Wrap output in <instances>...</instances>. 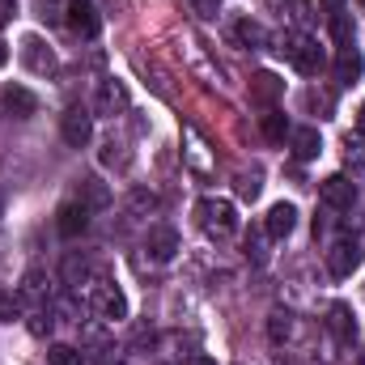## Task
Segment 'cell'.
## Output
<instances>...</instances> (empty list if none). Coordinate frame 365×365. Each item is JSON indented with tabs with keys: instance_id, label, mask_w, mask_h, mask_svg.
Segmentation results:
<instances>
[{
	"instance_id": "6da1fadb",
	"label": "cell",
	"mask_w": 365,
	"mask_h": 365,
	"mask_svg": "<svg viewBox=\"0 0 365 365\" xmlns=\"http://www.w3.org/2000/svg\"><path fill=\"white\" fill-rule=\"evenodd\" d=\"M302 77H314L323 64H327V56H323V47H319V38H310L306 30H293V34H284L280 38V47H276Z\"/></svg>"
},
{
	"instance_id": "7a4b0ae2",
	"label": "cell",
	"mask_w": 365,
	"mask_h": 365,
	"mask_svg": "<svg viewBox=\"0 0 365 365\" xmlns=\"http://www.w3.org/2000/svg\"><path fill=\"white\" fill-rule=\"evenodd\" d=\"M90 310L102 323H123V319H128V297H123V289H119L110 276L90 280Z\"/></svg>"
},
{
	"instance_id": "3957f363",
	"label": "cell",
	"mask_w": 365,
	"mask_h": 365,
	"mask_svg": "<svg viewBox=\"0 0 365 365\" xmlns=\"http://www.w3.org/2000/svg\"><path fill=\"white\" fill-rule=\"evenodd\" d=\"M195 217H200L204 234H212V238H230V234H238V208H234L230 200H221V195L200 200Z\"/></svg>"
},
{
	"instance_id": "277c9868",
	"label": "cell",
	"mask_w": 365,
	"mask_h": 365,
	"mask_svg": "<svg viewBox=\"0 0 365 365\" xmlns=\"http://www.w3.org/2000/svg\"><path fill=\"white\" fill-rule=\"evenodd\" d=\"M17 56H21V64H26L30 73H38V77H47V73L60 68V60H56V51L43 43V34H26L21 47H17Z\"/></svg>"
},
{
	"instance_id": "5b68a950",
	"label": "cell",
	"mask_w": 365,
	"mask_h": 365,
	"mask_svg": "<svg viewBox=\"0 0 365 365\" xmlns=\"http://www.w3.org/2000/svg\"><path fill=\"white\" fill-rule=\"evenodd\" d=\"M361 242L357 238H340V242H331L327 247V272L336 276V280H344V276H353L361 268Z\"/></svg>"
},
{
	"instance_id": "8992f818",
	"label": "cell",
	"mask_w": 365,
	"mask_h": 365,
	"mask_svg": "<svg viewBox=\"0 0 365 365\" xmlns=\"http://www.w3.org/2000/svg\"><path fill=\"white\" fill-rule=\"evenodd\" d=\"M60 132H64V145L68 149H86L93 140V115L86 106H68L64 119H60Z\"/></svg>"
},
{
	"instance_id": "52a82bcc",
	"label": "cell",
	"mask_w": 365,
	"mask_h": 365,
	"mask_svg": "<svg viewBox=\"0 0 365 365\" xmlns=\"http://www.w3.org/2000/svg\"><path fill=\"white\" fill-rule=\"evenodd\" d=\"M145 251H149L153 264H170V259L179 255V230H175V225H149Z\"/></svg>"
},
{
	"instance_id": "ba28073f",
	"label": "cell",
	"mask_w": 365,
	"mask_h": 365,
	"mask_svg": "<svg viewBox=\"0 0 365 365\" xmlns=\"http://www.w3.org/2000/svg\"><path fill=\"white\" fill-rule=\"evenodd\" d=\"M319 200H323L331 212H344V208H353V204H357V187L344 179V175H331V179L319 182Z\"/></svg>"
},
{
	"instance_id": "9c48e42d",
	"label": "cell",
	"mask_w": 365,
	"mask_h": 365,
	"mask_svg": "<svg viewBox=\"0 0 365 365\" xmlns=\"http://www.w3.org/2000/svg\"><path fill=\"white\" fill-rule=\"evenodd\" d=\"M56 230H60L64 238L86 234V230H90V208H86L81 200H64V204H60V212H56Z\"/></svg>"
},
{
	"instance_id": "30bf717a",
	"label": "cell",
	"mask_w": 365,
	"mask_h": 365,
	"mask_svg": "<svg viewBox=\"0 0 365 365\" xmlns=\"http://www.w3.org/2000/svg\"><path fill=\"white\" fill-rule=\"evenodd\" d=\"M68 26H73V34H81V38H98L102 17H98L93 0H68Z\"/></svg>"
},
{
	"instance_id": "8fae6325",
	"label": "cell",
	"mask_w": 365,
	"mask_h": 365,
	"mask_svg": "<svg viewBox=\"0 0 365 365\" xmlns=\"http://www.w3.org/2000/svg\"><path fill=\"white\" fill-rule=\"evenodd\" d=\"M264 230H268V238H289L293 230H297V208L289 204V200H280V204H272L268 208V221H264Z\"/></svg>"
},
{
	"instance_id": "7c38bea8",
	"label": "cell",
	"mask_w": 365,
	"mask_h": 365,
	"mask_svg": "<svg viewBox=\"0 0 365 365\" xmlns=\"http://www.w3.org/2000/svg\"><path fill=\"white\" fill-rule=\"evenodd\" d=\"M361 73H365V60H361V51H357V43L340 47V51H336V81H340V86H357Z\"/></svg>"
},
{
	"instance_id": "4fadbf2b",
	"label": "cell",
	"mask_w": 365,
	"mask_h": 365,
	"mask_svg": "<svg viewBox=\"0 0 365 365\" xmlns=\"http://www.w3.org/2000/svg\"><path fill=\"white\" fill-rule=\"evenodd\" d=\"M0 102H4V110H9L13 119H30V115L38 110V98L26 90V86H4Z\"/></svg>"
},
{
	"instance_id": "5bb4252c",
	"label": "cell",
	"mask_w": 365,
	"mask_h": 365,
	"mask_svg": "<svg viewBox=\"0 0 365 365\" xmlns=\"http://www.w3.org/2000/svg\"><path fill=\"white\" fill-rule=\"evenodd\" d=\"M251 98H255L259 106H276V102L284 98V81H280L276 73L264 68V73H255V77H251Z\"/></svg>"
},
{
	"instance_id": "9a60e30c",
	"label": "cell",
	"mask_w": 365,
	"mask_h": 365,
	"mask_svg": "<svg viewBox=\"0 0 365 365\" xmlns=\"http://www.w3.org/2000/svg\"><path fill=\"white\" fill-rule=\"evenodd\" d=\"M289 145H293V158H297V162H310V158L323 153L319 128H293V132H289Z\"/></svg>"
},
{
	"instance_id": "2e32d148",
	"label": "cell",
	"mask_w": 365,
	"mask_h": 365,
	"mask_svg": "<svg viewBox=\"0 0 365 365\" xmlns=\"http://www.w3.org/2000/svg\"><path fill=\"white\" fill-rule=\"evenodd\" d=\"M327 327H331V336H336L340 344H353V340H357V319H353V310H349L344 302H336V306L327 310Z\"/></svg>"
},
{
	"instance_id": "e0dca14e",
	"label": "cell",
	"mask_w": 365,
	"mask_h": 365,
	"mask_svg": "<svg viewBox=\"0 0 365 365\" xmlns=\"http://www.w3.org/2000/svg\"><path fill=\"white\" fill-rule=\"evenodd\" d=\"M119 110H128V86L123 81H102V90H98V115H119Z\"/></svg>"
},
{
	"instance_id": "ac0fdd59",
	"label": "cell",
	"mask_w": 365,
	"mask_h": 365,
	"mask_svg": "<svg viewBox=\"0 0 365 365\" xmlns=\"http://www.w3.org/2000/svg\"><path fill=\"white\" fill-rule=\"evenodd\" d=\"M77 200L90 208V212H98V208H110V187L102 179H93V175H86V179L77 182Z\"/></svg>"
},
{
	"instance_id": "d6986e66",
	"label": "cell",
	"mask_w": 365,
	"mask_h": 365,
	"mask_svg": "<svg viewBox=\"0 0 365 365\" xmlns=\"http://www.w3.org/2000/svg\"><path fill=\"white\" fill-rule=\"evenodd\" d=\"M17 297H21V306H38V302H47V276H43V268H30V272H26L21 289H17Z\"/></svg>"
},
{
	"instance_id": "ffe728a7",
	"label": "cell",
	"mask_w": 365,
	"mask_h": 365,
	"mask_svg": "<svg viewBox=\"0 0 365 365\" xmlns=\"http://www.w3.org/2000/svg\"><path fill=\"white\" fill-rule=\"evenodd\" d=\"M259 132H264V140H272V145H280V140H284V136H289L293 128H289V119H284V115H280L276 106H268V110L259 115Z\"/></svg>"
},
{
	"instance_id": "44dd1931",
	"label": "cell",
	"mask_w": 365,
	"mask_h": 365,
	"mask_svg": "<svg viewBox=\"0 0 365 365\" xmlns=\"http://www.w3.org/2000/svg\"><path fill=\"white\" fill-rule=\"evenodd\" d=\"M102 166H115V170H128V166H132V153H128V145L110 136V140L102 145Z\"/></svg>"
},
{
	"instance_id": "7402d4cb",
	"label": "cell",
	"mask_w": 365,
	"mask_h": 365,
	"mask_svg": "<svg viewBox=\"0 0 365 365\" xmlns=\"http://www.w3.org/2000/svg\"><path fill=\"white\" fill-rule=\"evenodd\" d=\"M234 182H238V195H242V200H255V195L264 191V170H259V166H251V170H242Z\"/></svg>"
},
{
	"instance_id": "603a6c76",
	"label": "cell",
	"mask_w": 365,
	"mask_h": 365,
	"mask_svg": "<svg viewBox=\"0 0 365 365\" xmlns=\"http://www.w3.org/2000/svg\"><path fill=\"white\" fill-rule=\"evenodd\" d=\"M47 365H86V353L73 344H51L47 349Z\"/></svg>"
},
{
	"instance_id": "cb8c5ba5",
	"label": "cell",
	"mask_w": 365,
	"mask_h": 365,
	"mask_svg": "<svg viewBox=\"0 0 365 365\" xmlns=\"http://www.w3.org/2000/svg\"><path fill=\"white\" fill-rule=\"evenodd\" d=\"M238 43H247V47H264V43H268V30H264L259 21H251V17H242V21H238Z\"/></svg>"
},
{
	"instance_id": "d4e9b609",
	"label": "cell",
	"mask_w": 365,
	"mask_h": 365,
	"mask_svg": "<svg viewBox=\"0 0 365 365\" xmlns=\"http://www.w3.org/2000/svg\"><path fill=\"white\" fill-rule=\"evenodd\" d=\"M128 212H132V217H145V212H158V195H153V191H140V187H136V191L128 195Z\"/></svg>"
},
{
	"instance_id": "484cf974",
	"label": "cell",
	"mask_w": 365,
	"mask_h": 365,
	"mask_svg": "<svg viewBox=\"0 0 365 365\" xmlns=\"http://www.w3.org/2000/svg\"><path fill=\"white\" fill-rule=\"evenodd\" d=\"M268 336H272L276 344L293 336V314H289V310H272V319H268Z\"/></svg>"
},
{
	"instance_id": "4316f807",
	"label": "cell",
	"mask_w": 365,
	"mask_h": 365,
	"mask_svg": "<svg viewBox=\"0 0 365 365\" xmlns=\"http://www.w3.org/2000/svg\"><path fill=\"white\" fill-rule=\"evenodd\" d=\"M331 34H336V47H349L353 43V26H349V13H331Z\"/></svg>"
},
{
	"instance_id": "83f0119b",
	"label": "cell",
	"mask_w": 365,
	"mask_h": 365,
	"mask_svg": "<svg viewBox=\"0 0 365 365\" xmlns=\"http://www.w3.org/2000/svg\"><path fill=\"white\" fill-rule=\"evenodd\" d=\"M64 276H68V289H81V280H90V264H86V259H77V255H68Z\"/></svg>"
},
{
	"instance_id": "f1b7e54d",
	"label": "cell",
	"mask_w": 365,
	"mask_h": 365,
	"mask_svg": "<svg viewBox=\"0 0 365 365\" xmlns=\"http://www.w3.org/2000/svg\"><path fill=\"white\" fill-rule=\"evenodd\" d=\"M268 234V230H264ZM264 234L255 230V234H247V259L251 264H268V251H264Z\"/></svg>"
},
{
	"instance_id": "f546056e",
	"label": "cell",
	"mask_w": 365,
	"mask_h": 365,
	"mask_svg": "<svg viewBox=\"0 0 365 365\" xmlns=\"http://www.w3.org/2000/svg\"><path fill=\"white\" fill-rule=\"evenodd\" d=\"M51 323H56V319H51V310H43V306H38V310H30V331H34V336H47V331H51Z\"/></svg>"
},
{
	"instance_id": "4dcf8cb0",
	"label": "cell",
	"mask_w": 365,
	"mask_h": 365,
	"mask_svg": "<svg viewBox=\"0 0 365 365\" xmlns=\"http://www.w3.org/2000/svg\"><path fill=\"white\" fill-rule=\"evenodd\" d=\"M9 17H13V0H0V26H9Z\"/></svg>"
},
{
	"instance_id": "1f68e13d",
	"label": "cell",
	"mask_w": 365,
	"mask_h": 365,
	"mask_svg": "<svg viewBox=\"0 0 365 365\" xmlns=\"http://www.w3.org/2000/svg\"><path fill=\"white\" fill-rule=\"evenodd\" d=\"M319 4H323V9H327V13H340V9H344V4H349V0H319Z\"/></svg>"
},
{
	"instance_id": "d6a6232c",
	"label": "cell",
	"mask_w": 365,
	"mask_h": 365,
	"mask_svg": "<svg viewBox=\"0 0 365 365\" xmlns=\"http://www.w3.org/2000/svg\"><path fill=\"white\" fill-rule=\"evenodd\" d=\"M187 365H217V361H212V357H204V353H195V357H191Z\"/></svg>"
},
{
	"instance_id": "836d02e7",
	"label": "cell",
	"mask_w": 365,
	"mask_h": 365,
	"mask_svg": "<svg viewBox=\"0 0 365 365\" xmlns=\"http://www.w3.org/2000/svg\"><path fill=\"white\" fill-rule=\"evenodd\" d=\"M357 136H361V140H365V106H361V110H357Z\"/></svg>"
},
{
	"instance_id": "e575fe53",
	"label": "cell",
	"mask_w": 365,
	"mask_h": 365,
	"mask_svg": "<svg viewBox=\"0 0 365 365\" xmlns=\"http://www.w3.org/2000/svg\"><path fill=\"white\" fill-rule=\"evenodd\" d=\"M4 64H9V43L0 38V68H4Z\"/></svg>"
},
{
	"instance_id": "d590c367",
	"label": "cell",
	"mask_w": 365,
	"mask_h": 365,
	"mask_svg": "<svg viewBox=\"0 0 365 365\" xmlns=\"http://www.w3.org/2000/svg\"><path fill=\"white\" fill-rule=\"evenodd\" d=\"M357 365H365V357H357Z\"/></svg>"
},
{
	"instance_id": "8d00e7d4",
	"label": "cell",
	"mask_w": 365,
	"mask_h": 365,
	"mask_svg": "<svg viewBox=\"0 0 365 365\" xmlns=\"http://www.w3.org/2000/svg\"><path fill=\"white\" fill-rule=\"evenodd\" d=\"M361 4H365V0H361Z\"/></svg>"
}]
</instances>
